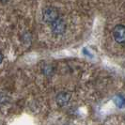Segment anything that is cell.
Returning a JSON list of instances; mask_svg holds the SVG:
<instances>
[{"instance_id":"obj_1","label":"cell","mask_w":125,"mask_h":125,"mask_svg":"<svg viewBox=\"0 0 125 125\" xmlns=\"http://www.w3.org/2000/svg\"><path fill=\"white\" fill-rule=\"evenodd\" d=\"M57 18H59V12L54 7H47L42 11V19L45 23L51 24L54 21H56Z\"/></svg>"},{"instance_id":"obj_2","label":"cell","mask_w":125,"mask_h":125,"mask_svg":"<svg viewBox=\"0 0 125 125\" xmlns=\"http://www.w3.org/2000/svg\"><path fill=\"white\" fill-rule=\"evenodd\" d=\"M67 25L63 19L57 18L56 21L51 23V29L55 35H62L66 31Z\"/></svg>"},{"instance_id":"obj_3","label":"cell","mask_w":125,"mask_h":125,"mask_svg":"<svg viewBox=\"0 0 125 125\" xmlns=\"http://www.w3.org/2000/svg\"><path fill=\"white\" fill-rule=\"evenodd\" d=\"M113 38L118 43L125 44V25H116L113 29Z\"/></svg>"},{"instance_id":"obj_4","label":"cell","mask_w":125,"mask_h":125,"mask_svg":"<svg viewBox=\"0 0 125 125\" xmlns=\"http://www.w3.org/2000/svg\"><path fill=\"white\" fill-rule=\"evenodd\" d=\"M70 100H71V95H70L68 92H64V91L57 94V96H56V103H57V104L60 105V106H65V105H67L68 103L70 102Z\"/></svg>"},{"instance_id":"obj_5","label":"cell","mask_w":125,"mask_h":125,"mask_svg":"<svg viewBox=\"0 0 125 125\" xmlns=\"http://www.w3.org/2000/svg\"><path fill=\"white\" fill-rule=\"evenodd\" d=\"M115 101H116V103H117V105H118V106L122 107L123 105H124L125 100L122 98V97H120V96H117V97H116V99H115Z\"/></svg>"},{"instance_id":"obj_6","label":"cell","mask_w":125,"mask_h":125,"mask_svg":"<svg viewBox=\"0 0 125 125\" xmlns=\"http://www.w3.org/2000/svg\"><path fill=\"white\" fill-rule=\"evenodd\" d=\"M3 58H4V56H3V54H2V52L0 51V64L2 63V61H3Z\"/></svg>"},{"instance_id":"obj_7","label":"cell","mask_w":125,"mask_h":125,"mask_svg":"<svg viewBox=\"0 0 125 125\" xmlns=\"http://www.w3.org/2000/svg\"><path fill=\"white\" fill-rule=\"evenodd\" d=\"M9 0H0V3H6Z\"/></svg>"}]
</instances>
